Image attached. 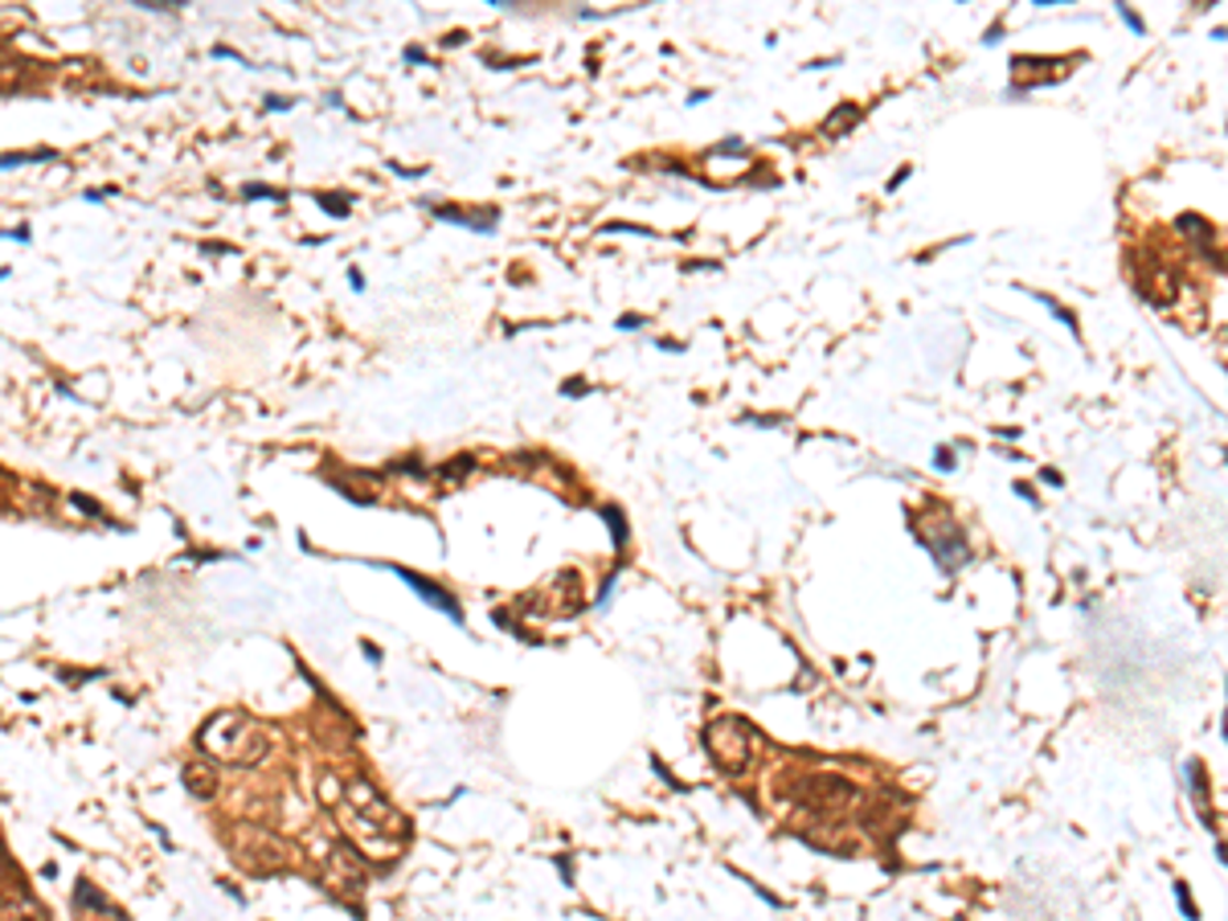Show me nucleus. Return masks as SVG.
<instances>
[{
	"mask_svg": "<svg viewBox=\"0 0 1228 921\" xmlns=\"http://www.w3.org/2000/svg\"><path fill=\"white\" fill-rule=\"evenodd\" d=\"M205 754H214L221 762L233 766H259L267 754H271V737L262 725H254L242 713H217V717L205 720V729L197 734Z\"/></svg>",
	"mask_w": 1228,
	"mask_h": 921,
	"instance_id": "1",
	"label": "nucleus"
},
{
	"mask_svg": "<svg viewBox=\"0 0 1228 921\" xmlns=\"http://www.w3.org/2000/svg\"><path fill=\"white\" fill-rule=\"evenodd\" d=\"M345 811H348V820H352V832L361 835V839H377V844H390V848H398L405 839V820L369 787V782H352V787H348Z\"/></svg>",
	"mask_w": 1228,
	"mask_h": 921,
	"instance_id": "2",
	"label": "nucleus"
},
{
	"mask_svg": "<svg viewBox=\"0 0 1228 921\" xmlns=\"http://www.w3.org/2000/svg\"><path fill=\"white\" fill-rule=\"evenodd\" d=\"M753 746H758V734L741 717H717L705 729V749L725 774H741L753 758Z\"/></svg>",
	"mask_w": 1228,
	"mask_h": 921,
	"instance_id": "3",
	"label": "nucleus"
},
{
	"mask_svg": "<svg viewBox=\"0 0 1228 921\" xmlns=\"http://www.w3.org/2000/svg\"><path fill=\"white\" fill-rule=\"evenodd\" d=\"M798 799H803V806H811V811L836 815V811H848V806L856 803V787L839 774H807L798 782Z\"/></svg>",
	"mask_w": 1228,
	"mask_h": 921,
	"instance_id": "4",
	"label": "nucleus"
},
{
	"mask_svg": "<svg viewBox=\"0 0 1228 921\" xmlns=\"http://www.w3.org/2000/svg\"><path fill=\"white\" fill-rule=\"evenodd\" d=\"M393 574L402 577V582H405V586H410V590H419V598H422V603H431L434 610H443V615H447L450 622H463V610H459V603H455V598H450V594L443 590V586H434L431 577L414 574V570H402V565H393Z\"/></svg>",
	"mask_w": 1228,
	"mask_h": 921,
	"instance_id": "5",
	"label": "nucleus"
},
{
	"mask_svg": "<svg viewBox=\"0 0 1228 921\" xmlns=\"http://www.w3.org/2000/svg\"><path fill=\"white\" fill-rule=\"evenodd\" d=\"M925 545L934 549V557H938V562L946 565V570H958V565H963V562H967V557H970L967 537L958 533L954 524H942V533H938V537H925Z\"/></svg>",
	"mask_w": 1228,
	"mask_h": 921,
	"instance_id": "6",
	"label": "nucleus"
},
{
	"mask_svg": "<svg viewBox=\"0 0 1228 921\" xmlns=\"http://www.w3.org/2000/svg\"><path fill=\"white\" fill-rule=\"evenodd\" d=\"M181 782H185V787L197 794V799H214V794H217V770H214V762H205V758H188V762L181 766Z\"/></svg>",
	"mask_w": 1228,
	"mask_h": 921,
	"instance_id": "7",
	"label": "nucleus"
},
{
	"mask_svg": "<svg viewBox=\"0 0 1228 921\" xmlns=\"http://www.w3.org/2000/svg\"><path fill=\"white\" fill-rule=\"evenodd\" d=\"M431 209L443 217V221H450V226H467V230H476V234H491V230H496V221H500V214H496V209H483V214H463V209H450V205H434V202H431Z\"/></svg>",
	"mask_w": 1228,
	"mask_h": 921,
	"instance_id": "8",
	"label": "nucleus"
},
{
	"mask_svg": "<svg viewBox=\"0 0 1228 921\" xmlns=\"http://www.w3.org/2000/svg\"><path fill=\"white\" fill-rule=\"evenodd\" d=\"M1180 230H1192V234H1187V238H1192V242H1196L1199 250H1204V254H1208V259H1213V262H1220V259H1216V250H1213V234H1208V226H1204L1199 217L1184 214V217H1180Z\"/></svg>",
	"mask_w": 1228,
	"mask_h": 921,
	"instance_id": "9",
	"label": "nucleus"
},
{
	"mask_svg": "<svg viewBox=\"0 0 1228 921\" xmlns=\"http://www.w3.org/2000/svg\"><path fill=\"white\" fill-rule=\"evenodd\" d=\"M856 119H860V107H852V102H848V107H839L836 116H827L824 131H827V136H844V131L852 128Z\"/></svg>",
	"mask_w": 1228,
	"mask_h": 921,
	"instance_id": "10",
	"label": "nucleus"
},
{
	"mask_svg": "<svg viewBox=\"0 0 1228 921\" xmlns=\"http://www.w3.org/2000/svg\"><path fill=\"white\" fill-rule=\"evenodd\" d=\"M316 202H319V209H324V214L348 217V197H336V193H319Z\"/></svg>",
	"mask_w": 1228,
	"mask_h": 921,
	"instance_id": "11",
	"label": "nucleus"
},
{
	"mask_svg": "<svg viewBox=\"0 0 1228 921\" xmlns=\"http://www.w3.org/2000/svg\"><path fill=\"white\" fill-rule=\"evenodd\" d=\"M30 160H54V152H50V148H33V152H9V156H4V169H17V164H30Z\"/></svg>",
	"mask_w": 1228,
	"mask_h": 921,
	"instance_id": "12",
	"label": "nucleus"
},
{
	"mask_svg": "<svg viewBox=\"0 0 1228 921\" xmlns=\"http://www.w3.org/2000/svg\"><path fill=\"white\" fill-rule=\"evenodd\" d=\"M471 467H476V459H467V455H459V459H450V467H443L438 476H443V479H459V476H467Z\"/></svg>",
	"mask_w": 1228,
	"mask_h": 921,
	"instance_id": "13",
	"label": "nucleus"
},
{
	"mask_svg": "<svg viewBox=\"0 0 1228 921\" xmlns=\"http://www.w3.org/2000/svg\"><path fill=\"white\" fill-rule=\"evenodd\" d=\"M1175 897H1180V909H1184L1187 921H1199V909L1192 906V897H1187V885H1175Z\"/></svg>",
	"mask_w": 1228,
	"mask_h": 921,
	"instance_id": "14",
	"label": "nucleus"
},
{
	"mask_svg": "<svg viewBox=\"0 0 1228 921\" xmlns=\"http://www.w3.org/2000/svg\"><path fill=\"white\" fill-rule=\"evenodd\" d=\"M602 517H610V524H615V545H622V541H627V524H622L619 508H607Z\"/></svg>",
	"mask_w": 1228,
	"mask_h": 921,
	"instance_id": "15",
	"label": "nucleus"
},
{
	"mask_svg": "<svg viewBox=\"0 0 1228 921\" xmlns=\"http://www.w3.org/2000/svg\"><path fill=\"white\" fill-rule=\"evenodd\" d=\"M242 197H275V202H283V193H275L271 185H246Z\"/></svg>",
	"mask_w": 1228,
	"mask_h": 921,
	"instance_id": "16",
	"label": "nucleus"
},
{
	"mask_svg": "<svg viewBox=\"0 0 1228 921\" xmlns=\"http://www.w3.org/2000/svg\"><path fill=\"white\" fill-rule=\"evenodd\" d=\"M741 152H746V144H741V140H725V144L713 148V156H741Z\"/></svg>",
	"mask_w": 1228,
	"mask_h": 921,
	"instance_id": "17",
	"label": "nucleus"
},
{
	"mask_svg": "<svg viewBox=\"0 0 1228 921\" xmlns=\"http://www.w3.org/2000/svg\"><path fill=\"white\" fill-rule=\"evenodd\" d=\"M643 324H648V319H643V316H635V312H627V316H619V328H622V332H631V328H643Z\"/></svg>",
	"mask_w": 1228,
	"mask_h": 921,
	"instance_id": "18",
	"label": "nucleus"
},
{
	"mask_svg": "<svg viewBox=\"0 0 1228 921\" xmlns=\"http://www.w3.org/2000/svg\"><path fill=\"white\" fill-rule=\"evenodd\" d=\"M1118 13H1122V21H1127L1130 30H1134V33H1142V21H1139V17H1134V13H1130L1127 4H1122V9H1118Z\"/></svg>",
	"mask_w": 1228,
	"mask_h": 921,
	"instance_id": "19",
	"label": "nucleus"
},
{
	"mask_svg": "<svg viewBox=\"0 0 1228 921\" xmlns=\"http://www.w3.org/2000/svg\"><path fill=\"white\" fill-rule=\"evenodd\" d=\"M291 99H279V95H267V111H287Z\"/></svg>",
	"mask_w": 1228,
	"mask_h": 921,
	"instance_id": "20",
	"label": "nucleus"
},
{
	"mask_svg": "<svg viewBox=\"0 0 1228 921\" xmlns=\"http://www.w3.org/2000/svg\"><path fill=\"white\" fill-rule=\"evenodd\" d=\"M74 505L83 508V512H90V517H102V508H99V505H90V500H83V496H74Z\"/></svg>",
	"mask_w": 1228,
	"mask_h": 921,
	"instance_id": "21",
	"label": "nucleus"
},
{
	"mask_svg": "<svg viewBox=\"0 0 1228 921\" xmlns=\"http://www.w3.org/2000/svg\"><path fill=\"white\" fill-rule=\"evenodd\" d=\"M586 389H590V386H586V381H565L562 393H586Z\"/></svg>",
	"mask_w": 1228,
	"mask_h": 921,
	"instance_id": "22",
	"label": "nucleus"
},
{
	"mask_svg": "<svg viewBox=\"0 0 1228 921\" xmlns=\"http://www.w3.org/2000/svg\"><path fill=\"white\" fill-rule=\"evenodd\" d=\"M9 238H17V242H30V226H17V230H9Z\"/></svg>",
	"mask_w": 1228,
	"mask_h": 921,
	"instance_id": "23",
	"label": "nucleus"
},
{
	"mask_svg": "<svg viewBox=\"0 0 1228 921\" xmlns=\"http://www.w3.org/2000/svg\"><path fill=\"white\" fill-rule=\"evenodd\" d=\"M938 467H942V472H950V467H954V463H950V451H946V446H942V451H938Z\"/></svg>",
	"mask_w": 1228,
	"mask_h": 921,
	"instance_id": "24",
	"label": "nucleus"
},
{
	"mask_svg": "<svg viewBox=\"0 0 1228 921\" xmlns=\"http://www.w3.org/2000/svg\"><path fill=\"white\" fill-rule=\"evenodd\" d=\"M348 283H352V291H365V274L352 271V279H348Z\"/></svg>",
	"mask_w": 1228,
	"mask_h": 921,
	"instance_id": "25",
	"label": "nucleus"
}]
</instances>
